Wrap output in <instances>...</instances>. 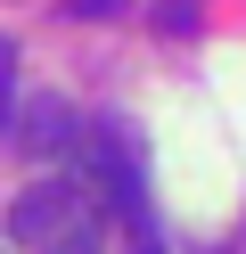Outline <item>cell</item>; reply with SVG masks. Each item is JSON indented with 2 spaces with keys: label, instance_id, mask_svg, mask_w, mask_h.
<instances>
[{
  "label": "cell",
  "instance_id": "obj_4",
  "mask_svg": "<svg viewBox=\"0 0 246 254\" xmlns=\"http://www.w3.org/2000/svg\"><path fill=\"white\" fill-rule=\"evenodd\" d=\"M41 254H98V221H90V213H82V221H74V230H66V238H49V246H41Z\"/></svg>",
  "mask_w": 246,
  "mask_h": 254
},
{
  "label": "cell",
  "instance_id": "obj_1",
  "mask_svg": "<svg viewBox=\"0 0 246 254\" xmlns=\"http://www.w3.org/2000/svg\"><path fill=\"white\" fill-rule=\"evenodd\" d=\"M82 172L107 189L115 213H140V205H148V189H140V156H131V139L115 131V123H90V131H82Z\"/></svg>",
  "mask_w": 246,
  "mask_h": 254
},
{
  "label": "cell",
  "instance_id": "obj_5",
  "mask_svg": "<svg viewBox=\"0 0 246 254\" xmlns=\"http://www.w3.org/2000/svg\"><path fill=\"white\" fill-rule=\"evenodd\" d=\"M197 17H205L197 0H156V33H189Z\"/></svg>",
  "mask_w": 246,
  "mask_h": 254
},
{
  "label": "cell",
  "instance_id": "obj_2",
  "mask_svg": "<svg viewBox=\"0 0 246 254\" xmlns=\"http://www.w3.org/2000/svg\"><path fill=\"white\" fill-rule=\"evenodd\" d=\"M82 213H90V205H82L74 181H41V189H25V197H16L8 230H16V246H49V238H66Z\"/></svg>",
  "mask_w": 246,
  "mask_h": 254
},
{
  "label": "cell",
  "instance_id": "obj_6",
  "mask_svg": "<svg viewBox=\"0 0 246 254\" xmlns=\"http://www.w3.org/2000/svg\"><path fill=\"white\" fill-rule=\"evenodd\" d=\"M123 221H131V246H140V254H164V230L148 221V205H140V213H123Z\"/></svg>",
  "mask_w": 246,
  "mask_h": 254
},
{
  "label": "cell",
  "instance_id": "obj_8",
  "mask_svg": "<svg viewBox=\"0 0 246 254\" xmlns=\"http://www.w3.org/2000/svg\"><path fill=\"white\" fill-rule=\"evenodd\" d=\"M8 66H16V41H0V82H8Z\"/></svg>",
  "mask_w": 246,
  "mask_h": 254
},
{
  "label": "cell",
  "instance_id": "obj_3",
  "mask_svg": "<svg viewBox=\"0 0 246 254\" xmlns=\"http://www.w3.org/2000/svg\"><path fill=\"white\" fill-rule=\"evenodd\" d=\"M16 148H25V156H66V148H82V115H74L66 99H25Z\"/></svg>",
  "mask_w": 246,
  "mask_h": 254
},
{
  "label": "cell",
  "instance_id": "obj_7",
  "mask_svg": "<svg viewBox=\"0 0 246 254\" xmlns=\"http://www.w3.org/2000/svg\"><path fill=\"white\" fill-rule=\"evenodd\" d=\"M123 0H74V17H115Z\"/></svg>",
  "mask_w": 246,
  "mask_h": 254
}]
</instances>
